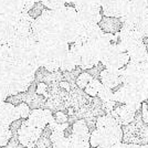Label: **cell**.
Returning a JSON list of instances; mask_svg holds the SVG:
<instances>
[{"instance_id": "cell-1", "label": "cell", "mask_w": 148, "mask_h": 148, "mask_svg": "<svg viewBox=\"0 0 148 148\" xmlns=\"http://www.w3.org/2000/svg\"><path fill=\"white\" fill-rule=\"evenodd\" d=\"M81 28L82 23L75 7L63 6L58 9H44L33 20L31 30L37 41L58 40L74 43Z\"/></svg>"}, {"instance_id": "cell-2", "label": "cell", "mask_w": 148, "mask_h": 148, "mask_svg": "<svg viewBox=\"0 0 148 148\" xmlns=\"http://www.w3.org/2000/svg\"><path fill=\"white\" fill-rule=\"evenodd\" d=\"M130 62V54L119 42H113L105 51L101 63L106 69L121 70Z\"/></svg>"}, {"instance_id": "cell-3", "label": "cell", "mask_w": 148, "mask_h": 148, "mask_svg": "<svg viewBox=\"0 0 148 148\" xmlns=\"http://www.w3.org/2000/svg\"><path fill=\"white\" fill-rule=\"evenodd\" d=\"M114 99L116 103H122L133 107L134 110H138L143 103L145 102L140 90L137 85H128L123 84L121 88H118L116 92H114Z\"/></svg>"}, {"instance_id": "cell-4", "label": "cell", "mask_w": 148, "mask_h": 148, "mask_svg": "<svg viewBox=\"0 0 148 148\" xmlns=\"http://www.w3.org/2000/svg\"><path fill=\"white\" fill-rule=\"evenodd\" d=\"M148 13V0H128L127 10L119 19L122 25L136 27Z\"/></svg>"}, {"instance_id": "cell-5", "label": "cell", "mask_w": 148, "mask_h": 148, "mask_svg": "<svg viewBox=\"0 0 148 148\" xmlns=\"http://www.w3.org/2000/svg\"><path fill=\"white\" fill-rule=\"evenodd\" d=\"M117 36L119 39V43L126 49V51H130L134 47L144 42V36L142 34V32L136 27L132 25H122L121 30L117 32Z\"/></svg>"}, {"instance_id": "cell-6", "label": "cell", "mask_w": 148, "mask_h": 148, "mask_svg": "<svg viewBox=\"0 0 148 148\" xmlns=\"http://www.w3.org/2000/svg\"><path fill=\"white\" fill-rule=\"evenodd\" d=\"M76 12L82 25H99L102 21V7L96 5L76 6Z\"/></svg>"}, {"instance_id": "cell-7", "label": "cell", "mask_w": 148, "mask_h": 148, "mask_svg": "<svg viewBox=\"0 0 148 148\" xmlns=\"http://www.w3.org/2000/svg\"><path fill=\"white\" fill-rule=\"evenodd\" d=\"M121 72H122V84L138 85L144 77L142 63L130 61L123 69H121Z\"/></svg>"}, {"instance_id": "cell-8", "label": "cell", "mask_w": 148, "mask_h": 148, "mask_svg": "<svg viewBox=\"0 0 148 148\" xmlns=\"http://www.w3.org/2000/svg\"><path fill=\"white\" fill-rule=\"evenodd\" d=\"M99 63H101V58L95 47L92 43L82 44L80 68L87 71L90 69L96 68Z\"/></svg>"}, {"instance_id": "cell-9", "label": "cell", "mask_w": 148, "mask_h": 148, "mask_svg": "<svg viewBox=\"0 0 148 148\" xmlns=\"http://www.w3.org/2000/svg\"><path fill=\"white\" fill-rule=\"evenodd\" d=\"M42 130H43L42 128L33 127V126H30V125H27L23 123L21 128L18 130L19 140L22 145H25L29 148L37 147L36 144L42 134Z\"/></svg>"}, {"instance_id": "cell-10", "label": "cell", "mask_w": 148, "mask_h": 148, "mask_svg": "<svg viewBox=\"0 0 148 148\" xmlns=\"http://www.w3.org/2000/svg\"><path fill=\"white\" fill-rule=\"evenodd\" d=\"M122 125L118 123L117 121L114 118V116L112 115L111 113L106 114V115H101L96 118L95 122V128L97 130H104L110 132L112 134L121 138L123 137V132H122Z\"/></svg>"}, {"instance_id": "cell-11", "label": "cell", "mask_w": 148, "mask_h": 148, "mask_svg": "<svg viewBox=\"0 0 148 148\" xmlns=\"http://www.w3.org/2000/svg\"><path fill=\"white\" fill-rule=\"evenodd\" d=\"M128 6V0H110L102 6V12L107 18L121 19Z\"/></svg>"}, {"instance_id": "cell-12", "label": "cell", "mask_w": 148, "mask_h": 148, "mask_svg": "<svg viewBox=\"0 0 148 148\" xmlns=\"http://www.w3.org/2000/svg\"><path fill=\"white\" fill-rule=\"evenodd\" d=\"M99 80L103 85L113 90L122 83V72L121 70H112L105 68L99 72Z\"/></svg>"}, {"instance_id": "cell-13", "label": "cell", "mask_w": 148, "mask_h": 148, "mask_svg": "<svg viewBox=\"0 0 148 148\" xmlns=\"http://www.w3.org/2000/svg\"><path fill=\"white\" fill-rule=\"evenodd\" d=\"M111 114L114 116V118L117 121L118 123L123 126V125L130 124L134 119L136 114V110H134L133 107H130L128 105L123 104L121 105L119 107H117V108L113 110L111 112Z\"/></svg>"}, {"instance_id": "cell-14", "label": "cell", "mask_w": 148, "mask_h": 148, "mask_svg": "<svg viewBox=\"0 0 148 148\" xmlns=\"http://www.w3.org/2000/svg\"><path fill=\"white\" fill-rule=\"evenodd\" d=\"M19 118H20V115L14 105L8 102L0 103V122L1 123L10 126V124Z\"/></svg>"}, {"instance_id": "cell-15", "label": "cell", "mask_w": 148, "mask_h": 148, "mask_svg": "<svg viewBox=\"0 0 148 148\" xmlns=\"http://www.w3.org/2000/svg\"><path fill=\"white\" fill-rule=\"evenodd\" d=\"M72 128H73V132H72L71 137H73L77 140H82V142H90L91 130L84 118L77 119L72 125Z\"/></svg>"}, {"instance_id": "cell-16", "label": "cell", "mask_w": 148, "mask_h": 148, "mask_svg": "<svg viewBox=\"0 0 148 148\" xmlns=\"http://www.w3.org/2000/svg\"><path fill=\"white\" fill-rule=\"evenodd\" d=\"M97 97L102 102L103 108L106 110L107 114L111 113L113 111L115 104H116V101L114 99V92L112 91V88L105 86V85H102L99 94H97Z\"/></svg>"}, {"instance_id": "cell-17", "label": "cell", "mask_w": 148, "mask_h": 148, "mask_svg": "<svg viewBox=\"0 0 148 148\" xmlns=\"http://www.w3.org/2000/svg\"><path fill=\"white\" fill-rule=\"evenodd\" d=\"M25 124L27 125H30L33 127H39V128H42L48 125L45 122V118H44V108H37V110H32L29 115V117L25 119Z\"/></svg>"}, {"instance_id": "cell-18", "label": "cell", "mask_w": 148, "mask_h": 148, "mask_svg": "<svg viewBox=\"0 0 148 148\" xmlns=\"http://www.w3.org/2000/svg\"><path fill=\"white\" fill-rule=\"evenodd\" d=\"M130 54V61L136 62V63H146L148 62V51L146 48V44L140 43L134 47L133 49L127 51Z\"/></svg>"}, {"instance_id": "cell-19", "label": "cell", "mask_w": 148, "mask_h": 148, "mask_svg": "<svg viewBox=\"0 0 148 148\" xmlns=\"http://www.w3.org/2000/svg\"><path fill=\"white\" fill-rule=\"evenodd\" d=\"M77 66H79L77 65V62L75 60V58L71 54L70 51H69L68 54L64 56L61 60V62H60V71L61 72H71V71L75 70Z\"/></svg>"}, {"instance_id": "cell-20", "label": "cell", "mask_w": 148, "mask_h": 148, "mask_svg": "<svg viewBox=\"0 0 148 148\" xmlns=\"http://www.w3.org/2000/svg\"><path fill=\"white\" fill-rule=\"evenodd\" d=\"M102 85L103 84H102L101 80L96 79V77H93L92 80L90 81V83L86 85V87L84 88V92H85L86 95L91 96V97H96Z\"/></svg>"}, {"instance_id": "cell-21", "label": "cell", "mask_w": 148, "mask_h": 148, "mask_svg": "<svg viewBox=\"0 0 148 148\" xmlns=\"http://www.w3.org/2000/svg\"><path fill=\"white\" fill-rule=\"evenodd\" d=\"M47 97L41 95V94H36L32 99L29 103V106L31 107V110H37V108H44L45 107V102H47Z\"/></svg>"}, {"instance_id": "cell-22", "label": "cell", "mask_w": 148, "mask_h": 148, "mask_svg": "<svg viewBox=\"0 0 148 148\" xmlns=\"http://www.w3.org/2000/svg\"><path fill=\"white\" fill-rule=\"evenodd\" d=\"M47 9H58L63 6H66V3H70L71 0H40Z\"/></svg>"}, {"instance_id": "cell-23", "label": "cell", "mask_w": 148, "mask_h": 148, "mask_svg": "<svg viewBox=\"0 0 148 148\" xmlns=\"http://www.w3.org/2000/svg\"><path fill=\"white\" fill-rule=\"evenodd\" d=\"M92 79H93V76L88 73V72H81V73L79 74V76L76 77L75 83H76V85L80 87V88L84 90Z\"/></svg>"}, {"instance_id": "cell-24", "label": "cell", "mask_w": 148, "mask_h": 148, "mask_svg": "<svg viewBox=\"0 0 148 148\" xmlns=\"http://www.w3.org/2000/svg\"><path fill=\"white\" fill-rule=\"evenodd\" d=\"M16 108H17L19 115H20V118H25V119H27V118L29 117L31 111H32L31 107L29 106V104H27L25 102H22L21 104L16 106Z\"/></svg>"}, {"instance_id": "cell-25", "label": "cell", "mask_w": 148, "mask_h": 148, "mask_svg": "<svg viewBox=\"0 0 148 148\" xmlns=\"http://www.w3.org/2000/svg\"><path fill=\"white\" fill-rule=\"evenodd\" d=\"M3 148H29V147H27V146L22 145V144L20 143L18 133H13L11 139L9 140V143H8ZM34 148H37V147H34Z\"/></svg>"}, {"instance_id": "cell-26", "label": "cell", "mask_w": 148, "mask_h": 148, "mask_svg": "<svg viewBox=\"0 0 148 148\" xmlns=\"http://www.w3.org/2000/svg\"><path fill=\"white\" fill-rule=\"evenodd\" d=\"M36 146H37V148H53V143H52L50 137H45V136L41 135L40 138L37 140Z\"/></svg>"}, {"instance_id": "cell-27", "label": "cell", "mask_w": 148, "mask_h": 148, "mask_svg": "<svg viewBox=\"0 0 148 148\" xmlns=\"http://www.w3.org/2000/svg\"><path fill=\"white\" fill-rule=\"evenodd\" d=\"M137 86L140 90L143 96H144V99L148 102V76H144Z\"/></svg>"}, {"instance_id": "cell-28", "label": "cell", "mask_w": 148, "mask_h": 148, "mask_svg": "<svg viewBox=\"0 0 148 148\" xmlns=\"http://www.w3.org/2000/svg\"><path fill=\"white\" fill-rule=\"evenodd\" d=\"M137 29L142 32V34L144 36V38H148V13L142 19V21L138 23Z\"/></svg>"}, {"instance_id": "cell-29", "label": "cell", "mask_w": 148, "mask_h": 148, "mask_svg": "<svg viewBox=\"0 0 148 148\" xmlns=\"http://www.w3.org/2000/svg\"><path fill=\"white\" fill-rule=\"evenodd\" d=\"M53 117H54V121H56V123H60V124L69 123V115L65 112H62V111L56 112V113H53Z\"/></svg>"}, {"instance_id": "cell-30", "label": "cell", "mask_w": 148, "mask_h": 148, "mask_svg": "<svg viewBox=\"0 0 148 148\" xmlns=\"http://www.w3.org/2000/svg\"><path fill=\"white\" fill-rule=\"evenodd\" d=\"M37 93L43 95V96H45L48 99L49 97V86H48V84L43 83V82H39L37 86Z\"/></svg>"}, {"instance_id": "cell-31", "label": "cell", "mask_w": 148, "mask_h": 148, "mask_svg": "<svg viewBox=\"0 0 148 148\" xmlns=\"http://www.w3.org/2000/svg\"><path fill=\"white\" fill-rule=\"evenodd\" d=\"M23 122H25V118H19V119H16L14 122L10 124L9 128L12 133H18V130L21 128V126L23 125Z\"/></svg>"}, {"instance_id": "cell-32", "label": "cell", "mask_w": 148, "mask_h": 148, "mask_svg": "<svg viewBox=\"0 0 148 148\" xmlns=\"http://www.w3.org/2000/svg\"><path fill=\"white\" fill-rule=\"evenodd\" d=\"M53 148H70V139H69V137H64L60 140L53 143Z\"/></svg>"}, {"instance_id": "cell-33", "label": "cell", "mask_w": 148, "mask_h": 148, "mask_svg": "<svg viewBox=\"0 0 148 148\" xmlns=\"http://www.w3.org/2000/svg\"><path fill=\"white\" fill-rule=\"evenodd\" d=\"M6 102L8 103H11L13 104L14 106H18L19 104H21L22 103V99L20 97V95L19 94H14V95H10V96H8L6 99Z\"/></svg>"}, {"instance_id": "cell-34", "label": "cell", "mask_w": 148, "mask_h": 148, "mask_svg": "<svg viewBox=\"0 0 148 148\" xmlns=\"http://www.w3.org/2000/svg\"><path fill=\"white\" fill-rule=\"evenodd\" d=\"M65 135H64V130H53L52 134H51V140L52 143H56L58 140H60L62 138H64Z\"/></svg>"}, {"instance_id": "cell-35", "label": "cell", "mask_w": 148, "mask_h": 148, "mask_svg": "<svg viewBox=\"0 0 148 148\" xmlns=\"http://www.w3.org/2000/svg\"><path fill=\"white\" fill-rule=\"evenodd\" d=\"M142 116H143V119H144V122H145V123L148 125V107H147V104H144V103H143Z\"/></svg>"}, {"instance_id": "cell-36", "label": "cell", "mask_w": 148, "mask_h": 148, "mask_svg": "<svg viewBox=\"0 0 148 148\" xmlns=\"http://www.w3.org/2000/svg\"><path fill=\"white\" fill-rule=\"evenodd\" d=\"M143 71H144V76H148V62L143 63Z\"/></svg>"}, {"instance_id": "cell-37", "label": "cell", "mask_w": 148, "mask_h": 148, "mask_svg": "<svg viewBox=\"0 0 148 148\" xmlns=\"http://www.w3.org/2000/svg\"><path fill=\"white\" fill-rule=\"evenodd\" d=\"M0 148H2V147H1V146H0Z\"/></svg>"}, {"instance_id": "cell-38", "label": "cell", "mask_w": 148, "mask_h": 148, "mask_svg": "<svg viewBox=\"0 0 148 148\" xmlns=\"http://www.w3.org/2000/svg\"><path fill=\"white\" fill-rule=\"evenodd\" d=\"M2 148H3V147H2Z\"/></svg>"}]
</instances>
